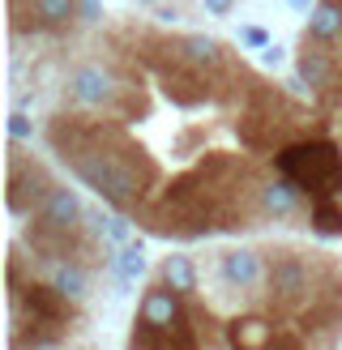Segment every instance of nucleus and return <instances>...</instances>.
<instances>
[{"label":"nucleus","mask_w":342,"mask_h":350,"mask_svg":"<svg viewBox=\"0 0 342 350\" xmlns=\"http://www.w3.org/2000/svg\"><path fill=\"white\" fill-rule=\"evenodd\" d=\"M330 73H334V64L321 56V51H304L300 56V81H308V85H325L330 81Z\"/></svg>","instance_id":"nucleus-20"},{"label":"nucleus","mask_w":342,"mask_h":350,"mask_svg":"<svg viewBox=\"0 0 342 350\" xmlns=\"http://www.w3.org/2000/svg\"><path fill=\"white\" fill-rule=\"evenodd\" d=\"M261 205L269 209L274 218H287V214H295V205H300V188L278 175L274 184H265V188H261Z\"/></svg>","instance_id":"nucleus-13"},{"label":"nucleus","mask_w":342,"mask_h":350,"mask_svg":"<svg viewBox=\"0 0 342 350\" xmlns=\"http://www.w3.org/2000/svg\"><path fill=\"white\" fill-rule=\"evenodd\" d=\"M142 5H154V0H142Z\"/></svg>","instance_id":"nucleus-31"},{"label":"nucleus","mask_w":342,"mask_h":350,"mask_svg":"<svg viewBox=\"0 0 342 350\" xmlns=\"http://www.w3.org/2000/svg\"><path fill=\"white\" fill-rule=\"evenodd\" d=\"M167 98L176 107H197L205 103V85L197 73H180V68H167Z\"/></svg>","instance_id":"nucleus-12"},{"label":"nucleus","mask_w":342,"mask_h":350,"mask_svg":"<svg viewBox=\"0 0 342 350\" xmlns=\"http://www.w3.org/2000/svg\"><path fill=\"white\" fill-rule=\"evenodd\" d=\"M180 295L171 291V286H150L146 291V299H142V312H137V317L142 321H150V325H159V329H167L171 321L180 317Z\"/></svg>","instance_id":"nucleus-10"},{"label":"nucleus","mask_w":342,"mask_h":350,"mask_svg":"<svg viewBox=\"0 0 342 350\" xmlns=\"http://www.w3.org/2000/svg\"><path fill=\"white\" fill-rule=\"evenodd\" d=\"M167 350H201L197 329H193V317H188V312H180V317L167 325Z\"/></svg>","instance_id":"nucleus-19"},{"label":"nucleus","mask_w":342,"mask_h":350,"mask_svg":"<svg viewBox=\"0 0 342 350\" xmlns=\"http://www.w3.org/2000/svg\"><path fill=\"white\" fill-rule=\"evenodd\" d=\"M205 9H210L214 17H222V13H231V0H205Z\"/></svg>","instance_id":"nucleus-28"},{"label":"nucleus","mask_w":342,"mask_h":350,"mask_svg":"<svg viewBox=\"0 0 342 350\" xmlns=\"http://www.w3.org/2000/svg\"><path fill=\"white\" fill-rule=\"evenodd\" d=\"M68 94H73L77 103H90V107H111L116 94H120V85L103 73L98 64H81L73 77H68Z\"/></svg>","instance_id":"nucleus-5"},{"label":"nucleus","mask_w":342,"mask_h":350,"mask_svg":"<svg viewBox=\"0 0 342 350\" xmlns=\"http://www.w3.org/2000/svg\"><path fill=\"white\" fill-rule=\"evenodd\" d=\"M265 350H304V338L295 334V329H278V334L269 338V346Z\"/></svg>","instance_id":"nucleus-23"},{"label":"nucleus","mask_w":342,"mask_h":350,"mask_svg":"<svg viewBox=\"0 0 342 350\" xmlns=\"http://www.w3.org/2000/svg\"><path fill=\"white\" fill-rule=\"evenodd\" d=\"M163 286H171L176 295H193L197 291V265L188 256H167L163 260Z\"/></svg>","instance_id":"nucleus-14"},{"label":"nucleus","mask_w":342,"mask_h":350,"mask_svg":"<svg viewBox=\"0 0 342 350\" xmlns=\"http://www.w3.org/2000/svg\"><path fill=\"white\" fill-rule=\"evenodd\" d=\"M308 34L313 39H334V34H342V5H334V0H321L313 22H308Z\"/></svg>","instance_id":"nucleus-17"},{"label":"nucleus","mask_w":342,"mask_h":350,"mask_svg":"<svg viewBox=\"0 0 342 350\" xmlns=\"http://www.w3.org/2000/svg\"><path fill=\"white\" fill-rule=\"evenodd\" d=\"M222 278H227L231 286H239V291L256 286V282H261V256H256L252 248L227 252V256H222Z\"/></svg>","instance_id":"nucleus-11"},{"label":"nucleus","mask_w":342,"mask_h":350,"mask_svg":"<svg viewBox=\"0 0 342 350\" xmlns=\"http://www.w3.org/2000/svg\"><path fill=\"white\" fill-rule=\"evenodd\" d=\"M330 325H342L338 304H321V308H308L304 312V329H330Z\"/></svg>","instance_id":"nucleus-22"},{"label":"nucleus","mask_w":342,"mask_h":350,"mask_svg":"<svg viewBox=\"0 0 342 350\" xmlns=\"http://www.w3.org/2000/svg\"><path fill=\"white\" fill-rule=\"evenodd\" d=\"M73 171H77L107 205H116V209L137 205V197H142V184L154 175V171H137V167L124 163V159H107V154H90V150H86L81 159H73Z\"/></svg>","instance_id":"nucleus-2"},{"label":"nucleus","mask_w":342,"mask_h":350,"mask_svg":"<svg viewBox=\"0 0 342 350\" xmlns=\"http://www.w3.org/2000/svg\"><path fill=\"white\" fill-rule=\"evenodd\" d=\"M142 273H146V252H142V243H129V248L120 252V278L133 282V278H142Z\"/></svg>","instance_id":"nucleus-21"},{"label":"nucleus","mask_w":342,"mask_h":350,"mask_svg":"<svg viewBox=\"0 0 342 350\" xmlns=\"http://www.w3.org/2000/svg\"><path fill=\"white\" fill-rule=\"evenodd\" d=\"M77 17V0H30V13H17V30H60Z\"/></svg>","instance_id":"nucleus-7"},{"label":"nucleus","mask_w":342,"mask_h":350,"mask_svg":"<svg viewBox=\"0 0 342 350\" xmlns=\"http://www.w3.org/2000/svg\"><path fill=\"white\" fill-rule=\"evenodd\" d=\"M9 137H13V142H26V137H34V124H30L22 111L9 116Z\"/></svg>","instance_id":"nucleus-25"},{"label":"nucleus","mask_w":342,"mask_h":350,"mask_svg":"<svg viewBox=\"0 0 342 350\" xmlns=\"http://www.w3.org/2000/svg\"><path fill=\"white\" fill-rule=\"evenodd\" d=\"M308 291V265L300 256H282V260H274V269H269V295L274 299H300V295Z\"/></svg>","instance_id":"nucleus-8"},{"label":"nucleus","mask_w":342,"mask_h":350,"mask_svg":"<svg viewBox=\"0 0 342 350\" xmlns=\"http://www.w3.org/2000/svg\"><path fill=\"white\" fill-rule=\"evenodd\" d=\"M308 222H313V231L321 239H338L342 235V201H317Z\"/></svg>","instance_id":"nucleus-16"},{"label":"nucleus","mask_w":342,"mask_h":350,"mask_svg":"<svg viewBox=\"0 0 342 350\" xmlns=\"http://www.w3.org/2000/svg\"><path fill=\"white\" fill-rule=\"evenodd\" d=\"M261 60H265L269 68H278V64H282V47H278V43H274V47H265V51H261Z\"/></svg>","instance_id":"nucleus-27"},{"label":"nucleus","mask_w":342,"mask_h":350,"mask_svg":"<svg viewBox=\"0 0 342 350\" xmlns=\"http://www.w3.org/2000/svg\"><path fill=\"white\" fill-rule=\"evenodd\" d=\"M22 304L30 312V321H43V325H60L64 329V321L73 317V299H64L51 282H26L22 299H17L13 308H22Z\"/></svg>","instance_id":"nucleus-4"},{"label":"nucleus","mask_w":342,"mask_h":350,"mask_svg":"<svg viewBox=\"0 0 342 350\" xmlns=\"http://www.w3.org/2000/svg\"><path fill=\"white\" fill-rule=\"evenodd\" d=\"M47 197H51L47 175L34 167V163L13 159L9 163V209H13V214H30L34 201H47Z\"/></svg>","instance_id":"nucleus-3"},{"label":"nucleus","mask_w":342,"mask_h":350,"mask_svg":"<svg viewBox=\"0 0 342 350\" xmlns=\"http://www.w3.org/2000/svg\"><path fill=\"white\" fill-rule=\"evenodd\" d=\"M81 218L86 209L73 188H51V197L39 205V226H51V231H77Z\"/></svg>","instance_id":"nucleus-6"},{"label":"nucleus","mask_w":342,"mask_h":350,"mask_svg":"<svg viewBox=\"0 0 342 350\" xmlns=\"http://www.w3.org/2000/svg\"><path fill=\"white\" fill-rule=\"evenodd\" d=\"M274 334H278V329H274L265 317H244V321L227 325V346L231 350H265Z\"/></svg>","instance_id":"nucleus-9"},{"label":"nucleus","mask_w":342,"mask_h":350,"mask_svg":"<svg viewBox=\"0 0 342 350\" xmlns=\"http://www.w3.org/2000/svg\"><path fill=\"white\" fill-rule=\"evenodd\" d=\"M180 51H184V60L193 68H218V60H222V47L210 39V34H188L180 43Z\"/></svg>","instance_id":"nucleus-15"},{"label":"nucleus","mask_w":342,"mask_h":350,"mask_svg":"<svg viewBox=\"0 0 342 350\" xmlns=\"http://www.w3.org/2000/svg\"><path fill=\"white\" fill-rule=\"evenodd\" d=\"M107 235H111L116 243H124V239H129V222H124V218H111V222H107Z\"/></svg>","instance_id":"nucleus-26"},{"label":"nucleus","mask_w":342,"mask_h":350,"mask_svg":"<svg viewBox=\"0 0 342 350\" xmlns=\"http://www.w3.org/2000/svg\"><path fill=\"white\" fill-rule=\"evenodd\" d=\"M239 43H244V47H261V51L274 47V43H269V34H265L261 26H244V30H239Z\"/></svg>","instance_id":"nucleus-24"},{"label":"nucleus","mask_w":342,"mask_h":350,"mask_svg":"<svg viewBox=\"0 0 342 350\" xmlns=\"http://www.w3.org/2000/svg\"><path fill=\"white\" fill-rule=\"evenodd\" d=\"M287 5H291V9H308V0H287Z\"/></svg>","instance_id":"nucleus-30"},{"label":"nucleus","mask_w":342,"mask_h":350,"mask_svg":"<svg viewBox=\"0 0 342 350\" xmlns=\"http://www.w3.org/2000/svg\"><path fill=\"white\" fill-rule=\"evenodd\" d=\"M282 180L300 192H313L317 201H342V150L334 142H295L274 154Z\"/></svg>","instance_id":"nucleus-1"},{"label":"nucleus","mask_w":342,"mask_h":350,"mask_svg":"<svg viewBox=\"0 0 342 350\" xmlns=\"http://www.w3.org/2000/svg\"><path fill=\"white\" fill-rule=\"evenodd\" d=\"M81 13H86V17L94 22V17H98V0H81Z\"/></svg>","instance_id":"nucleus-29"},{"label":"nucleus","mask_w":342,"mask_h":350,"mask_svg":"<svg viewBox=\"0 0 342 350\" xmlns=\"http://www.w3.org/2000/svg\"><path fill=\"white\" fill-rule=\"evenodd\" d=\"M51 286H56L64 299H81L86 295V269L73 265V260H60L56 273H51Z\"/></svg>","instance_id":"nucleus-18"}]
</instances>
